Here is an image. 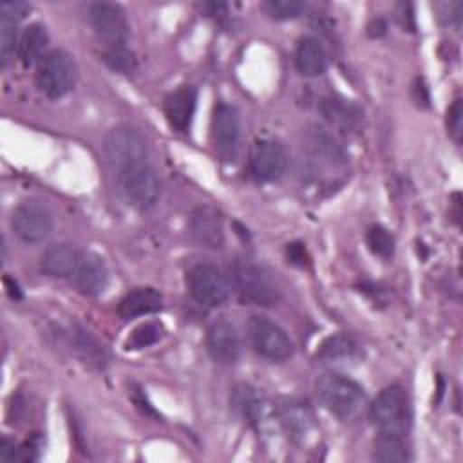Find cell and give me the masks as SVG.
Here are the masks:
<instances>
[{"label":"cell","mask_w":463,"mask_h":463,"mask_svg":"<svg viewBox=\"0 0 463 463\" xmlns=\"http://www.w3.org/2000/svg\"><path fill=\"white\" fill-rule=\"evenodd\" d=\"M232 284L239 298L246 304L271 307L280 298L273 273L250 257H237L232 264Z\"/></svg>","instance_id":"obj_1"},{"label":"cell","mask_w":463,"mask_h":463,"mask_svg":"<svg viewBox=\"0 0 463 463\" xmlns=\"http://www.w3.org/2000/svg\"><path fill=\"white\" fill-rule=\"evenodd\" d=\"M315 391L320 403L344 421L358 420L367 407L364 389L351 378L338 373L320 374L315 383Z\"/></svg>","instance_id":"obj_2"},{"label":"cell","mask_w":463,"mask_h":463,"mask_svg":"<svg viewBox=\"0 0 463 463\" xmlns=\"http://www.w3.org/2000/svg\"><path fill=\"white\" fill-rule=\"evenodd\" d=\"M373 427L380 434L407 436L411 429V403L400 385L385 387L367 409Z\"/></svg>","instance_id":"obj_3"},{"label":"cell","mask_w":463,"mask_h":463,"mask_svg":"<svg viewBox=\"0 0 463 463\" xmlns=\"http://www.w3.org/2000/svg\"><path fill=\"white\" fill-rule=\"evenodd\" d=\"M103 154L116 172L148 161L146 141L143 134L130 125H118L105 134Z\"/></svg>","instance_id":"obj_4"},{"label":"cell","mask_w":463,"mask_h":463,"mask_svg":"<svg viewBox=\"0 0 463 463\" xmlns=\"http://www.w3.org/2000/svg\"><path fill=\"white\" fill-rule=\"evenodd\" d=\"M76 83V63L63 49L49 51L36 65V85L51 99L65 96Z\"/></svg>","instance_id":"obj_5"},{"label":"cell","mask_w":463,"mask_h":463,"mask_svg":"<svg viewBox=\"0 0 463 463\" xmlns=\"http://www.w3.org/2000/svg\"><path fill=\"white\" fill-rule=\"evenodd\" d=\"M118 179L125 201L137 210L154 206L161 195L159 175L148 161L118 172Z\"/></svg>","instance_id":"obj_6"},{"label":"cell","mask_w":463,"mask_h":463,"mask_svg":"<svg viewBox=\"0 0 463 463\" xmlns=\"http://www.w3.org/2000/svg\"><path fill=\"white\" fill-rule=\"evenodd\" d=\"M186 288L192 298L204 307H219L230 297V284L224 273L212 262H197L188 269Z\"/></svg>","instance_id":"obj_7"},{"label":"cell","mask_w":463,"mask_h":463,"mask_svg":"<svg viewBox=\"0 0 463 463\" xmlns=\"http://www.w3.org/2000/svg\"><path fill=\"white\" fill-rule=\"evenodd\" d=\"M248 340L257 354L271 362H282L293 354V342L288 333L262 315H253L250 318Z\"/></svg>","instance_id":"obj_8"},{"label":"cell","mask_w":463,"mask_h":463,"mask_svg":"<svg viewBox=\"0 0 463 463\" xmlns=\"http://www.w3.org/2000/svg\"><path fill=\"white\" fill-rule=\"evenodd\" d=\"M90 25L105 49H125L130 36V25L121 5L112 2H96L89 9Z\"/></svg>","instance_id":"obj_9"},{"label":"cell","mask_w":463,"mask_h":463,"mask_svg":"<svg viewBox=\"0 0 463 463\" xmlns=\"http://www.w3.org/2000/svg\"><path fill=\"white\" fill-rule=\"evenodd\" d=\"M11 228L24 242H40L52 232V213L40 201H24L11 215Z\"/></svg>","instance_id":"obj_10"},{"label":"cell","mask_w":463,"mask_h":463,"mask_svg":"<svg viewBox=\"0 0 463 463\" xmlns=\"http://www.w3.org/2000/svg\"><path fill=\"white\" fill-rule=\"evenodd\" d=\"M288 166L284 146L275 139H260L250 154V174L259 183H271L282 177Z\"/></svg>","instance_id":"obj_11"},{"label":"cell","mask_w":463,"mask_h":463,"mask_svg":"<svg viewBox=\"0 0 463 463\" xmlns=\"http://www.w3.org/2000/svg\"><path fill=\"white\" fill-rule=\"evenodd\" d=\"M241 139V116L233 105L219 103L212 116V143L222 156H233Z\"/></svg>","instance_id":"obj_12"},{"label":"cell","mask_w":463,"mask_h":463,"mask_svg":"<svg viewBox=\"0 0 463 463\" xmlns=\"http://www.w3.org/2000/svg\"><path fill=\"white\" fill-rule=\"evenodd\" d=\"M206 349L217 364H235L241 353V338L235 326L226 318L215 320L206 333Z\"/></svg>","instance_id":"obj_13"},{"label":"cell","mask_w":463,"mask_h":463,"mask_svg":"<svg viewBox=\"0 0 463 463\" xmlns=\"http://www.w3.org/2000/svg\"><path fill=\"white\" fill-rule=\"evenodd\" d=\"M190 233L204 248L219 250L224 244L221 212L210 204L197 206L190 215Z\"/></svg>","instance_id":"obj_14"},{"label":"cell","mask_w":463,"mask_h":463,"mask_svg":"<svg viewBox=\"0 0 463 463\" xmlns=\"http://www.w3.org/2000/svg\"><path fill=\"white\" fill-rule=\"evenodd\" d=\"M197 105V92L194 87H179L172 90L163 101V112L172 130L188 132Z\"/></svg>","instance_id":"obj_15"},{"label":"cell","mask_w":463,"mask_h":463,"mask_svg":"<svg viewBox=\"0 0 463 463\" xmlns=\"http://www.w3.org/2000/svg\"><path fill=\"white\" fill-rule=\"evenodd\" d=\"M71 279L81 295L96 297L107 288L109 271L101 257L94 253H81V259Z\"/></svg>","instance_id":"obj_16"},{"label":"cell","mask_w":463,"mask_h":463,"mask_svg":"<svg viewBox=\"0 0 463 463\" xmlns=\"http://www.w3.org/2000/svg\"><path fill=\"white\" fill-rule=\"evenodd\" d=\"M81 259V251L74 248L72 244L60 242L49 246L42 259H40V269L49 277H72L78 262Z\"/></svg>","instance_id":"obj_17"},{"label":"cell","mask_w":463,"mask_h":463,"mask_svg":"<svg viewBox=\"0 0 463 463\" xmlns=\"http://www.w3.org/2000/svg\"><path fill=\"white\" fill-rule=\"evenodd\" d=\"M320 112L324 119L340 132L354 130L362 118L360 109L342 96H326L320 101Z\"/></svg>","instance_id":"obj_18"},{"label":"cell","mask_w":463,"mask_h":463,"mask_svg":"<svg viewBox=\"0 0 463 463\" xmlns=\"http://www.w3.org/2000/svg\"><path fill=\"white\" fill-rule=\"evenodd\" d=\"M295 67L306 78H317L327 69V52L320 40L306 36L298 42L295 51Z\"/></svg>","instance_id":"obj_19"},{"label":"cell","mask_w":463,"mask_h":463,"mask_svg":"<svg viewBox=\"0 0 463 463\" xmlns=\"http://www.w3.org/2000/svg\"><path fill=\"white\" fill-rule=\"evenodd\" d=\"M163 307V297L154 288H136L128 291L118 306L121 318L130 320L143 315H152Z\"/></svg>","instance_id":"obj_20"},{"label":"cell","mask_w":463,"mask_h":463,"mask_svg":"<svg viewBox=\"0 0 463 463\" xmlns=\"http://www.w3.org/2000/svg\"><path fill=\"white\" fill-rule=\"evenodd\" d=\"M71 344L76 351V354L81 358V362L92 369L103 371L109 364V354L103 347V344L85 327L81 326H72L71 333Z\"/></svg>","instance_id":"obj_21"},{"label":"cell","mask_w":463,"mask_h":463,"mask_svg":"<svg viewBox=\"0 0 463 463\" xmlns=\"http://www.w3.org/2000/svg\"><path fill=\"white\" fill-rule=\"evenodd\" d=\"M49 45V34L42 24H31L24 29L16 45V58L24 67L38 65L42 58L47 54L45 49Z\"/></svg>","instance_id":"obj_22"},{"label":"cell","mask_w":463,"mask_h":463,"mask_svg":"<svg viewBox=\"0 0 463 463\" xmlns=\"http://www.w3.org/2000/svg\"><path fill=\"white\" fill-rule=\"evenodd\" d=\"M279 418H280V423L284 425V429L291 436H304L313 423V414L306 407V403L293 402V400H289L279 407Z\"/></svg>","instance_id":"obj_23"},{"label":"cell","mask_w":463,"mask_h":463,"mask_svg":"<svg viewBox=\"0 0 463 463\" xmlns=\"http://www.w3.org/2000/svg\"><path fill=\"white\" fill-rule=\"evenodd\" d=\"M373 458L382 463H402V461H409L411 454L403 441V436L378 432V438L374 441Z\"/></svg>","instance_id":"obj_24"},{"label":"cell","mask_w":463,"mask_h":463,"mask_svg":"<svg viewBox=\"0 0 463 463\" xmlns=\"http://www.w3.org/2000/svg\"><path fill=\"white\" fill-rule=\"evenodd\" d=\"M358 351V344L356 340L351 336V335H345V333H338V335H333L329 338H326L318 351H317V356L320 360H340V358H351L354 353Z\"/></svg>","instance_id":"obj_25"},{"label":"cell","mask_w":463,"mask_h":463,"mask_svg":"<svg viewBox=\"0 0 463 463\" xmlns=\"http://www.w3.org/2000/svg\"><path fill=\"white\" fill-rule=\"evenodd\" d=\"M165 329L159 322H143L132 329V333L125 340L127 351H137L148 345H154L163 336Z\"/></svg>","instance_id":"obj_26"},{"label":"cell","mask_w":463,"mask_h":463,"mask_svg":"<svg viewBox=\"0 0 463 463\" xmlns=\"http://www.w3.org/2000/svg\"><path fill=\"white\" fill-rule=\"evenodd\" d=\"M232 405L233 409L246 420L257 421L260 414V402L255 394V391L248 385H239L233 389L232 394Z\"/></svg>","instance_id":"obj_27"},{"label":"cell","mask_w":463,"mask_h":463,"mask_svg":"<svg viewBox=\"0 0 463 463\" xmlns=\"http://www.w3.org/2000/svg\"><path fill=\"white\" fill-rule=\"evenodd\" d=\"M365 242H367L369 250L378 257L389 259L394 253V237L387 228H383L380 224H373L367 230Z\"/></svg>","instance_id":"obj_28"},{"label":"cell","mask_w":463,"mask_h":463,"mask_svg":"<svg viewBox=\"0 0 463 463\" xmlns=\"http://www.w3.org/2000/svg\"><path fill=\"white\" fill-rule=\"evenodd\" d=\"M262 9L273 20H293L304 13L306 4L302 0H268Z\"/></svg>","instance_id":"obj_29"},{"label":"cell","mask_w":463,"mask_h":463,"mask_svg":"<svg viewBox=\"0 0 463 463\" xmlns=\"http://www.w3.org/2000/svg\"><path fill=\"white\" fill-rule=\"evenodd\" d=\"M103 60L112 71H118V72L128 74L136 69V58L127 47L125 49H105Z\"/></svg>","instance_id":"obj_30"},{"label":"cell","mask_w":463,"mask_h":463,"mask_svg":"<svg viewBox=\"0 0 463 463\" xmlns=\"http://www.w3.org/2000/svg\"><path fill=\"white\" fill-rule=\"evenodd\" d=\"M16 45H18L16 22L0 18V56H2V65L4 67L7 65V61H9L11 54L14 52Z\"/></svg>","instance_id":"obj_31"},{"label":"cell","mask_w":463,"mask_h":463,"mask_svg":"<svg viewBox=\"0 0 463 463\" xmlns=\"http://www.w3.org/2000/svg\"><path fill=\"white\" fill-rule=\"evenodd\" d=\"M447 125H449V134L452 136V139L456 143H461V136H463V101L459 98L454 99V103L449 109Z\"/></svg>","instance_id":"obj_32"},{"label":"cell","mask_w":463,"mask_h":463,"mask_svg":"<svg viewBox=\"0 0 463 463\" xmlns=\"http://www.w3.org/2000/svg\"><path fill=\"white\" fill-rule=\"evenodd\" d=\"M29 9L31 5L25 2H4L0 4V18L18 24L29 13Z\"/></svg>","instance_id":"obj_33"},{"label":"cell","mask_w":463,"mask_h":463,"mask_svg":"<svg viewBox=\"0 0 463 463\" xmlns=\"http://www.w3.org/2000/svg\"><path fill=\"white\" fill-rule=\"evenodd\" d=\"M0 459L2 461L20 459V447H14V441L4 438L0 443Z\"/></svg>","instance_id":"obj_34"},{"label":"cell","mask_w":463,"mask_h":463,"mask_svg":"<svg viewBox=\"0 0 463 463\" xmlns=\"http://www.w3.org/2000/svg\"><path fill=\"white\" fill-rule=\"evenodd\" d=\"M288 259L298 266H304L306 262V248L302 244H289L288 246Z\"/></svg>","instance_id":"obj_35"}]
</instances>
